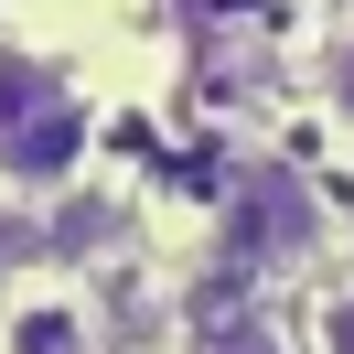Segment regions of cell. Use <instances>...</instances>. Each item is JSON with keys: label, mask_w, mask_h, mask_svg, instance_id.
I'll return each instance as SVG.
<instances>
[{"label": "cell", "mask_w": 354, "mask_h": 354, "mask_svg": "<svg viewBox=\"0 0 354 354\" xmlns=\"http://www.w3.org/2000/svg\"><path fill=\"white\" fill-rule=\"evenodd\" d=\"M0 161L11 172H65L75 161V118L32 65H0Z\"/></svg>", "instance_id": "cell-1"}, {"label": "cell", "mask_w": 354, "mask_h": 354, "mask_svg": "<svg viewBox=\"0 0 354 354\" xmlns=\"http://www.w3.org/2000/svg\"><path fill=\"white\" fill-rule=\"evenodd\" d=\"M11 354H86V322H75L65 301H32L22 322H11Z\"/></svg>", "instance_id": "cell-2"}, {"label": "cell", "mask_w": 354, "mask_h": 354, "mask_svg": "<svg viewBox=\"0 0 354 354\" xmlns=\"http://www.w3.org/2000/svg\"><path fill=\"white\" fill-rule=\"evenodd\" d=\"M333 354H354V290L333 301Z\"/></svg>", "instance_id": "cell-3"}, {"label": "cell", "mask_w": 354, "mask_h": 354, "mask_svg": "<svg viewBox=\"0 0 354 354\" xmlns=\"http://www.w3.org/2000/svg\"><path fill=\"white\" fill-rule=\"evenodd\" d=\"M344 108H354V44H344Z\"/></svg>", "instance_id": "cell-4"}, {"label": "cell", "mask_w": 354, "mask_h": 354, "mask_svg": "<svg viewBox=\"0 0 354 354\" xmlns=\"http://www.w3.org/2000/svg\"><path fill=\"white\" fill-rule=\"evenodd\" d=\"M236 354H279V344H236Z\"/></svg>", "instance_id": "cell-5"}]
</instances>
